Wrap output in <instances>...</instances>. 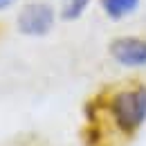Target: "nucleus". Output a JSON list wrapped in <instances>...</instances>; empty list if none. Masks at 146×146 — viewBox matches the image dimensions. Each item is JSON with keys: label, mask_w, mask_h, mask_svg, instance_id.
<instances>
[{"label": "nucleus", "mask_w": 146, "mask_h": 146, "mask_svg": "<svg viewBox=\"0 0 146 146\" xmlns=\"http://www.w3.org/2000/svg\"><path fill=\"white\" fill-rule=\"evenodd\" d=\"M81 146H126L146 126V79L130 76L101 86L86 99Z\"/></svg>", "instance_id": "1"}, {"label": "nucleus", "mask_w": 146, "mask_h": 146, "mask_svg": "<svg viewBox=\"0 0 146 146\" xmlns=\"http://www.w3.org/2000/svg\"><path fill=\"white\" fill-rule=\"evenodd\" d=\"M58 18L61 14L50 0H29L16 14V29L27 38H43L52 34Z\"/></svg>", "instance_id": "2"}, {"label": "nucleus", "mask_w": 146, "mask_h": 146, "mask_svg": "<svg viewBox=\"0 0 146 146\" xmlns=\"http://www.w3.org/2000/svg\"><path fill=\"white\" fill-rule=\"evenodd\" d=\"M108 56L124 70H146V36L119 34L108 40Z\"/></svg>", "instance_id": "3"}, {"label": "nucleus", "mask_w": 146, "mask_h": 146, "mask_svg": "<svg viewBox=\"0 0 146 146\" xmlns=\"http://www.w3.org/2000/svg\"><path fill=\"white\" fill-rule=\"evenodd\" d=\"M101 14L112 23H121L139 11L142 0H97Z\"/></svg>", "instance_id": "4"}, {"label": "nucleus", "mask_w": 146, "mask_h": 146, "mask_svg": "<svg viewBox=\"0 0 146 146\" xmlns=\"http://www.w3.org/2000/svg\"><path fill=\"white\" fill-rule=\"evenodd\" d=\"M90 5H92V0H61V9H58L61 20H65V23L79 20L88 11Z\"/></svg>", "instance_id": "5"}, {"label": "nucleus", "mask_w": 146, "mask_h": 146, "mask_svg": "<svg viewBox=\"0 0 146 146\" xmlns=\"http://www.w3.org/2000/svg\"><path fill=\"white\" fill-rule=\"evenodd\" d=\"M18 0H0V11H5V9H9V7H14Z\"/></svg>", "instance_id": "6"}]
</instances>
